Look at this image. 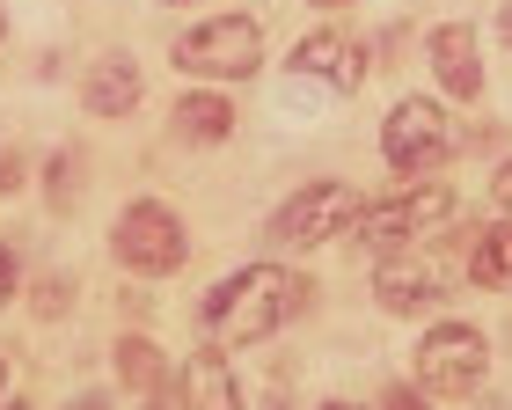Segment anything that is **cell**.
Listing matches in <instances>:
<instances>
[{
	"instance_id": "obj_1",
	"label": "cell",
	"mask_w": 512,
	"mask_h": 410,
	"mask_svg": "<svg viewBox=\"0 0 512 410\" xmlns=\"http://www.w3.org/2000/svg\"><path fill=\"white\" fill-rule=\"evenodd\" d=\"M308 301H315L308 279H293V271H278V264H249V271H235V279L213 286L205 330H213L220 345H256V337H271L278 323H293Z\"/></svg>"
},
{
	"instance_id": "obj_2",
	"label": "cell",
	"mask_w": 512,
	"mask_h": 410,
	"mask_svg": "<svg viewBox=\"0 0 512 410\" xmlns=\"http://www.w3.org/2000/svg\"><path fill=\"white\" fill-rule=\"evenodd\" d=\"M454 205H461V198H454V191H439V184L403 191V198H374V205L359 213L352 235H359V249H366L374 264H388V257H410L417 242H432L439 227L454 220Z\"/></svg>"
},
{
	"instance_id": "obj_3",
	"label": "cell",
	"mask_w": 512,
	"mask_h": 410,
	"mask_svg": "<svg viewBox=\"0 0 512 410\" xmlns=\"http://www.w3.org/2000/svg\"><path fill=\"white\" fill-rule=\"evenodd\" d=\"M169 59L183 74H205V81H242V74L264 66V30H256L249 15H213V22H198V30H183L169 44Z\"/></svg>"
},
{
	"instance_id": "obj_4",
	"label": "cell",
	"mask_w": 512,
	"mask_h": 410,
	"mask_svg": "<svg viewBox=\"0 0 512 410\" xmlns=\"http://www.w3.org/2000/svg\"><path fill=\"white\" fill-rule=\"evenodd\" d=\"M110 249H118V264L139 271V279H169V271L183 264V220L169 213V205L139 198L118 213V227H110Z\"/></svg>"
},
{
	"instance_id": "obj_5",
	"label": "cell",
	"mask_w": 512,
	"mask_h": 410,
	"mask_svg": "<svg viewBox=\"0 0 512 410\" xmlns=\"http://www.w3.org/2000/svg\"><path fill=\"white\" fill-rule=\"evenodd\" d=\"M366 213V198L352 184H308V191H293L286 205H278V220H271V235L286 242V249H315V242H337V235H352Z\"/></svg>"
},
{
	"instance_id": "obj_6",
	"label": "cell",
	"mask_w": 512,
	"mask_h": 410,
	"mask_svg": "<svg viewBox=\"0 0 512 410\" xmlns=\"http://www.w3.org/2000/svg\"><path fill=\"white\" fill-rule=\"evenodd\" d=\"M417 374H425L432 396H476L483 374H491V345L469 323H439L425 345H417Z\"/></svg>"
},
{
	"instance_id": "obj_7",
	"label": "cell",
	"mask_w": 512,
	"mask_h": 410,
	"mask_svg": "<svg viewBox=\"0 0 512 410\" xmlns=\"http://www.w3.org/2000/svg\"><path fill=\"white\" fill-rule=\"evenodd\" d=\"M454 140V125H447V110H439L432 96H410V103H395L388 110V125H381V154L403 176H417V169H432V162H447V147Z\"/></svg>"
},
{
	"instance_id": "obj_8",
	"label": "cell",
	"mask_w": 512,
	"mask_h": 410,
	"mask_svg": "<svg viewBox=\"0 0 512 410\" xmlns=\"http://www.w3.org/2000/svg\"><path fill=\"white\" fill-rule=\"evenodd\" d=\"M293 74H300V81L337 88V96H352V88L366 81V44H359V37H344V30H315V37H300V44H293Z\"/></svg>"
},
{
	"instance_id": "obj_9",
	"label": "cell",
	"mask_w": 512,
	"mask_h": 410,
	"mask_svg": "<svg viewBox=\"0 0 512 410\" xmlns=\"http://www.w3.org/2000/svg\"><path fill=\"white\" fill-rule=\"evenodd\" d=\"M454 286H461V271L439 264V257H388V264H374V293L388 308H432V301H447Z\"/></svg>"
},
{
	"instance_id": "obj_10",
	"label": "cell",
	"mask_w": 512,
	"mask_h": 410,
	"mask_svg": "<svg viewBox=\"0 0 512 410\" xmlns=\"http://www.w3.org/2000/svg\"><path fill=\"white\" fill-rule=\"evenodd\" d=\"M176 389H183V410H242V396H235V374H227L220 345H198L191 359H183Z\"/></svg>"
},
{
	"instance_id": "obj_11",
	"label": "cell",
	"mask_w": 512,
	"mask_h": 410,
	"mask_svg": "<svg viewBox=\"0 0 512 410\" xmlns=\"http://www.w3.org/2000/svg\"><path fill=\"white\" fill-rule=\"evenodd\" d=\"M432 66L454 96H483V59H476V30L469 22H439L432 30Z\"/></svg>"
},
{
	"instance_id": "obj_12",
	"label": "cell",
	"mask_w": 512,
	"mask_h": 410,
	"mask_svg": "<svg viewBox=\"0 0 512 410\" xmlns=\"http://www.w3.org/2000/svg\"><path fill=\"white\" fill-rule=\"evenodd\" d=\"M81 103L96 110V118H125V110L139 103V66L125 52L96 59V66H88V81H81Z\"/></svg>"
},
{
	"instance_id": "obj_13",
	"label": "cell",
	"mask_w": 512,
	"mask_h": 410,
	"mask_svg": "<svg viewBox=\"0 0 512 410\" xmlns=\"http://www.w3.org/2000/svg\"><path fill=\"white\" fill-rule=\"evenodd\" d=\"M169 125H176V140H191V147H220L227 132H235V110H227V96H183Z\"/></svg>"
},
{
	"instance_id": "obj_14",
	"label": "cell",
	"mask_w": 512,
	"mask_h": 410,
	"mask_svg": "<svg viewBox=\"0 0 512 410\" xmlns=\"http://www.w3.org/2000/svg\"><path fill=\"white\" fill-rule=\"evenodd\" d=\"M469 279L491 286V293H512V220L505 227H483L469 242Z\"/></svg>"
},
{
	"instance_id": "obj_15",
	"label": "cell",
	"mask_w": 512,
	"mask_h": 410,
	"mask_svg": "<svg viewBox=\"0 0 512 410\" xmlns=\"http://www.w3.org/2000/svg\"><path fill=\"white\" fill-rule=\"evenodd\" d=\"M118 374H125L132 403H139V410H154V396H161V374H169V367H161V352L147 345V337H125V345H118Z\"/></svg>"
},
{
	"instance_id": "obj_16",
	"label": "cell",
	"mask_w": 512,
	"mask_h": 410,
	"mask_svg": "<svg viewBox=\"0 0 512 410\" xmlns=\"http://www.w3.org/2000/svg\"><path fill=\"white\" fill-rule=\"evenodd\" d=\"M66 191H74V154H59V162H52V205H66Z\"/></svg>"
},
{
	"instance_id": "obj_17",
	"label": "cell",
	"mask_w": 512,
	"mask_h": 410,
	"mask_svg": "<svg viewBox=\"0 0 512 410\" xmlns=\"http://www.w3.org/2000/svg\"><path fill=\"white\" fill-rule=\"evenodd\" d=\"M0 191H22V154L0 147Z\"/></svg>"
},
{
	"instance_id": "obj_18",
	"label": "cell",
	"mask_w": 512,
	"mask_h": 410,
	"mask_svg": "<svg viewBox=\"0 0 512 410\" xmlns=\"http://www.w3.org/2000/svg\"><path fill=\"white\" fill-rule=\"evenodd\" d=\"M15 279H22V264H15V249L0 242V301H8V293H15Z\"/></svg>"
},
{
	"instance_id": "obj_19",
	"label": "cell",
	"mask_w": 512,
	"mask_h": 410,
	"mask_svg": "<svg viewBox=\"0 0 512 410\" xmlns=\"http://www.w3.org/2000/svg\"><path fill=\"white\" fill-rule=\"evenodd\" d=\"M381 410H432V403L417 396V389H388V403H381Z\"/></svg>"
},
{
	"instance_id": "obj_20",
	"label": "cell",
	"mask_w": 512,
	"mask_h": 410,
	"mask_svg": "<svg viewBox=\"0 0 512 410\" xmlns=\"http://www.w3.org/2000/svg\"><path fill=\"white\" fill-rule=\"evenodd\" d=\"M491 191H498V205H505V213H512V162L498 169V184H491Z\"/></svg>"
},
{
	"instance_id": "obj_21",
	"label": "cell",
	"mask_w": 512,
	"mask_h": 410,
	"mask_svg": "<svg viewBox=\"0 0 512 410\" xmlns=\"http://www.w3.org/2000/svg\"><path fill=\"white\" fill-rule=\"evenodd\" d=\"M74 410H110V403H103V396H81V403H74Z\"/></svg>"
},
{
	"instance_id": "obj_22",
	"label": "cell",
	"mask_w": 512,
	"mask_h": 410,
	"mask_svg": "<svg viewBox=\"0 0 512 410\" xmlns=\"http://www.w3.org/2000/svg\"><path fill=\"white\" fill-rule=\"evenodd\" d=\"M498 30H505V44H512V8H505V15H498Z\"/></svg>"
},
{
	"instance_id": "obj_23",
	"label": "cell",
	"mask_w": 512,
	"mask_h": 410,
	"mask_svg": "<svg viewBox=\"0 0 512 410\" xmlns=\"http://www.w3.org/2000/svg\"><path fill=\"white\" fill-rule=\"evenodd\" d=\"M322 410H366V403H322Z\"/></svg>"
},
{
	"instance_id": "obj_24",
	"label": "cell",
	"mask_w": 512,
	"mask_h": 410,
	"mask_svg": "<svg viewBox=\"0 0 512 410\" xmlns=\"http://www.w3.org/2000/svg\"><path fill=\"white\" fill-rule=\"evenodd\" d=\"M315 8H344V0H315Z\"/></svg>"
},
{
	"instance_id": "obj_25",
	"label": "cell",
	"mask_w": 512,
	"mask_h": 410,
	"mask_svg": "<svg viewBox=\"0 0 512 410\" xmlns=\"http://www.w3.org/2000/svg\"><path fill=\"white\" fill-rule=\"evenodd\" d=\"M0 389H8V367H0Z\"/></svg>"
},
{
	"instance_id": "obj_26",
	"label": "cell",
	"mask_w": 512,
	"mask_h": 410,
	"mask_svg": "<svg viewBox=\"0 0 512 410\" xmlns=\"http://www.w3.org/2000/svg\"><path fill=\"white\" fill-rule=\"evenodd\" d=\"M0 30H8V15H0Z\"/></svg>"
},
{
	"instance_id": "obj_27",
	"label": "cell",
	"mask_w": 512,
	"mask_h": 410,
	"mask_svg": "<svg viewBox=\"0 0 512 410\" xmlns=\"http://www.w3.org/2000/svg\"><path fill=\"white\" fill-rule=\"evenodd\" d=\"M15 410H22V403H15Z\"/></svg>"
}]
</instances>
